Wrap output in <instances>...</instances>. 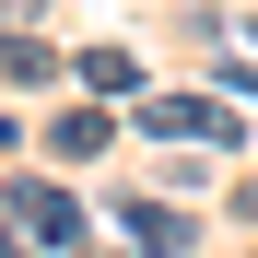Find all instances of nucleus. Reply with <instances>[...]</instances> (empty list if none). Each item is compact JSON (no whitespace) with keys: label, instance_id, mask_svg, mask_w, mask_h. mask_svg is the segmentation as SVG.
<instances>
[{"label":"nucleus","instance_id":"1","mask_svg":"<svg viewBox=\"0 0 258 258\" xmlns=\"http://www.w3.org/2000/svg\"><path fill=\"white\" fill-rule=\"evenodd\" d=\"M12 223H24V246H82V200L59 176H24L12 188Z\"/></svg>","mask_w":258,"mask_h":258},{"label":"nucleus","instance_id":"2","mask_svg":"<svg viewBox=\"0 0 258 258\" xmlns=\"http://www.w3.org/2000/svg\"><path fill=\"white\" fill-rule=\"evenodd\" d=\"M141 129H164V141H235V117L211 106V94H153Z\"/></svg>","mask_w":258,"mask_h":258},{"label":"nucleus","instance_id":"3","mask_svg":"<svg viewBox=\"0 0 258 258\" xmlns=\"http://www.w3.org/2000/svg\"><path fill=\"white\" fill-rule=\"evenodd\" d=\"M117 235L141 246V258H176V246H188V211H164V200H117Z\"/></svg>","mask_w":258,"mask_h":258},{"label":"nucleus","instance_id":"4","mask_svg":"<svg viewBox=\"0 0 258 258\" xmlns=\"http://www.w3.org/2000/svg\"><path fill=\"white\" fill-rule=\"evenodd\" d=\"M71 71H82V94H94V106H117V94H141V59H129V47H82Z\"/></svg>","mask_w":258,"mask_h":258},{"label":"nucleus","instance_id":"5","mask_svg":"<svg viewBox=\"0 0 258 258\" xmlns=\"http://www.w3.org/2000/svg\"><path fill=\"white\" fill-rule=\"evenodd\" d=\"M0 82H59V47L47 35H0Z\"/></svg>","mask_w":258,"mask_h":258},{"label":"nucleus","instance_id":"6","mask_svg":"<svg viewBox=\"0 0 258 258\" xmlns=\"http://www.w3.org/2000/svg\"><path fill=\"white\" fill-rule=\"evenodd\" d=\"M47 153H106V106H71V117L47 129Z\"/></svg>","mask_w":258,"mask_h":258},{"label":"nucleus","instance_id":"7","mask_svg":"<svg viewBox=\"0 0 258 258\" xmlns=\"http://www.w3.org/2000/svg\"><path fill=\"white\" fill-rule=\"evenodd\" d=\"M35 12H47V0H0V35H24V24H35Z\"/></svg>","mask_w":258,"mask_h":258},{"label":"nucleus","instance_id":"8","mask_svg":"<svg viewBox=\"0 0 258 258\" xmlns=\"http://www.w3.org/2000/svg\"><path fill=\"white\" fill-rule=\"evenodd\" d=\"M0 258H35V246H24V223H0Z\"/></svg>","mask_w":258,"mask_h":258}]
</instances>
